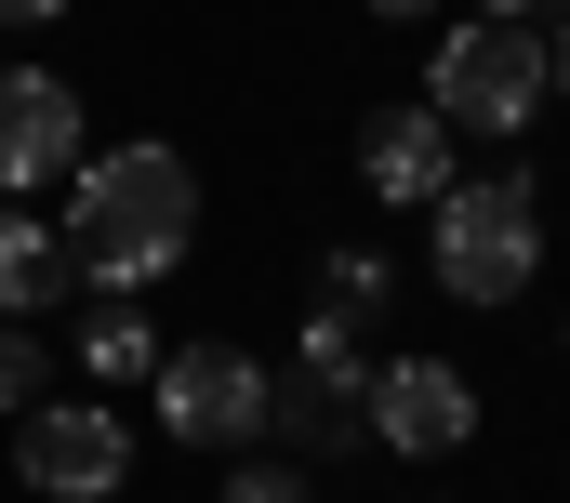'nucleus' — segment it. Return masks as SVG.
<instances>
[{"instance_id":"nucleus-1","label":"nucleus","mask_w":570,"mask_h":503,"mask_svg":"<svg viewBox=\"0 0 570 503\" xmlns=\"http://www.w3.org/2000/svg\"><path fill=\"white\" fill-rule=\"evenodd\" d=\"M53 239L80 265V292H159L186 251H199V159L186 146H94L80 172H67V213H53Z\"/></svg>"},{"instance_id":"nucleus-2","label":"nucleus","mask_w":570,"mask_h":503,"mask_svg":"<svg viewBox=\"0 0 570 503\" xmlns=\"http://www.w3.org/2000/svg\"><path fill=\"white\" fill-rule=\"evenodd\" d=\"M425 278L451 305H518V292L544 278V172H531V159L451 172L425 199Z\"/></svg>"},{"instance_id":"nucleus-3","label":"nucleus","mask_w":570,"mask_h":503,"mask_svg":"<svg viewBox=\"0 0 570 503\" xmlns=\"http://www.w3.org/2000/svg\"><path fill=\"white\" fill-rule=\"evenodd\" d=\"M425 107L451 120V146H518V132L558 107V80H544V27H438L425 53Z\"/></svg>"},{"instance_id":"nucleus-4","label":"nucleus","mask_w":570,"mask_h":503,"mask_svg":"<svg viewBox=\"0 0 570 503\" xmlns=\"http://www.w3.org/2000/svg\"><path fill=\"white\" fill-rule=\"evenodd\" d=\"M266 397H279V372H266L253 345L199 332V345H159L146 424H159L173 451H199V464H239V451H266Z\"/></svg>"},{"instance_id":"nucleus-5","label":"nucleus","mask_w":570,"mask_h":503,"mask_svg":"<svg viewBox=\"0 0 570 503\" xmlns=\"http://www.w3.org/2000/svg\"><path fill=\"white\" fill-rule=\"evenodd\" d=\"M13 477L40 503H120L134 491V424H120V397H40V411L13 424Z\"/></svg>"},{"instance_id":"nucleus-6","label":"nucleus","mask_w":570,"mask_h":503,"mask_svg":"<svg viewBox=\"0 0 570 503\" xmlns=\"http://www.w3.org/2000/svg\"><path fill=\"white\" fill-rule=\"evenodd\" d=\"M358 424H372V451H399V464H451L464 437H478V384L451 372V358H372L358 384Z\"/></svg>"},{"instance_id":"nucleus-7","label":"nucleus","mask_w":570,"mask_h":503,"mask_svg":"<svg viewBox=\"0 0 570 503\" xmlns=\"http://www.w3.org/2000/svg\"><path fill=\"white\" fill-rule=\"evenodd\" d=\"M80 159H94L80 80H53V67H0V186H67Z\"/></svg>"},{"instance_id":"nucleus-8","label":"nucleus","mask_w":570,"mask_h":503,"mask_svg":"<svg viewBox=\"0 0 570 503\" xmlns=\"http://www.w3.org/2000/svg\"><path fill=\"white\" fill-rule=\"evenodd\" d=\"M451 172H464V146H451V120H438L425 93H412V107H372V120H358V186H372L385 213H425Z\"/></svg>"},{"instance_id":"nucleus-9","label":"nucleus","mask_w":570,"mask_h":503,"mask_svg":"<svg viewBox=\"0 0 570 503\" xmlns=\"http://www.w3.org/2000/svg\"><path fill=\"white\" fill-rule=\"evenodd\" d=\"M67 292H80V265L53 239V213L40 199H0V318H53Z\"/></svg>"},{"instance_id":"nucleus-10","label":"nucleus","mask_w":570,"mask_h":503,"mask_svg":"<svg viewBox=\"0 0 570 503\" xmlns=\"http://www.w3.org/2000/svg\"><path fill=\"white\" fill-rule=\"evenodd\" d=\"M67 358H80L94 384H146V372H159V318H146V292H80Z\"/></svg>"},{"instance_id":"nucleus-11","label":"nucleus","mask_w":570,"mask_h":503,"mask_svg":"<svg viewBox=\"0 0 570 503\" xmlns=\"http://www.w3.org/2000/svg\"><path fill=\"white\" fill-rule=\"evenodd\" d=\"M266 437H279V451H358L372 424H358V397H345V384L279 372V397H266Z\"/></svg>"},{"instance_id":"nucleus-12","label":"nucleus","mask_w":570,"mask_h":503,"mask_svg":"<svg viewBox=\"0 0 570 503\" xmlns=\"http://www.w3.org/2000/svg\"><path fill=\"white\" fill-rule=\"evenodd\" d=\"M385 305H399V265H385V251H318V318L385 332Z\"/></svg>"},{"instance_id":"nucleus-13","label":"nucleus","mask_w":570,"mask_h":503,"mask_svg":"<svg viewBox=\"0 0 570 503\" xmlns=\"http://www.w3.org/2000/svg\"><path fill=\"white\" fill-rule=\"evenodd\" d=\"M40 397H53V332H40V318H0V411L27 424Z\"/></svg>"},{"instance_id":"nucleus-14","label":"nucleus","mask_w":570,"mask_h":503,"mask_svg":"<svg viewBox=\"0 0 570 503\" xmlns=\"http://www.w3.org/2000/svg\"><path fill=\"white\" fill-rule=\"evenodd\" d=\"M292 372L358 397V384H372V332H345V318H318V305H305V345H292Z\"/></svg>"},{"instance_id":"nucleus-15","label":"nucleus","mask_w":570,"mask_h":503,"mask_svg":"<svg viewBox=\"0 0 570 503\" xmlns=\"http://www.w3.org/2000/svg\"><path fill=\"white\" fill-rule=\"evenodd\" d=\"M213 503H318V491H305V464H292V451H239Z\"/></svg>"},{"instance_id":"nucleus-16","label":"nucleus","mask_w":570,"mask_h":503,"mask_svg":"<svg viewBox=\"0 0 570 503\" xmlns=\"http://www.w3.org/2000/svg\"><path fill=\"white\" fill-rule=\"evenodd\" d=\"M464 13H478V27H544L558 0H464Z\"/></svg>"},{"instance_id":"nucleus-17","label":"nucleus","mask_w":570,"mask_h":503,"mask_svg":"<svg viewBox=\"0 0 570 503\" xmlns=\"http://www.w3.org/2000/svg\"><path fill=\"white\" fill-rule=\"evenodd\" d=\"M358 13H372V27H425L438 0H358Z\"/></svg>"},{"instance_id":"nucleus-18","label":"nucleus","mask_w":570,"mask_h":503,"mask_svg":"<svg viewBox=\"0 0 570 503\" xmlns=\"http://www.w3.org/2000/svg\"><path fill=\"white\" fill-rule=\"evenodd\" d=\"M53 13H67V0H0V27H53Z\"/></svg>"},{"instance_id":"nucleus-19","label":"nucleus","mask_w":570,"mask_h":503,"mask_svg":"<svg viewBox=\"0 0 570 503\" xmlns=\"http://www.w3.org/2000/svg\"><path fill=\"white\" fill-rule=\"evenodd\" d=\"M544 80H558V93H570V13H558V40H544Z\"/></svg>"}]
</instances>
